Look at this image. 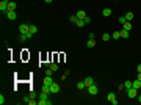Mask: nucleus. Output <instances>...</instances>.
<instances>
[{
	"label": "nucleus",
	"instance_id": "nucleus-10",
	"mask_svg": "<svg viewBox=\"0 0 141 105\" xmlns=\"http://www.w3.org/2000/svg\"><path fill=\"white\" fill-rule=\"evenodd\" d=\"M8 11H16V2L8 0Z\"/></svg>",
	"mask_w": 141,
	"mask_h": 105
},
{
	"label": "nucleus",
	"instance_id": "nucleus-21",
	"mask_svg": "<svg viewBox=\"0 0 141 105\" xmlns=\"http://www.w3.org/2000/svg\"><path fill=\"white\" fill-rule=\"evenodd\" d=\"M133 86V83L130 82V80H127V82H124V88H126V90H129V88H132Z\"/></svg>",
	"mask_w": 141,
	"mask_h": 105
},
{
	"label": "nucleus",
	"instance_id": "nucleus-23",
	"mask_svg": "<svg viewBox=\"0 0 141 105\" xmlns=\"http://www.w3.org/2000/svg\"><path fill=\"white\" fill-rule=\"evenodd\" d=\"M77 88H78V90H85V88H86L85 82H83V80H82V82H78V83H77Z\"/></svg>",
	"mask_w": 141,
	"mask_h": 105
},
{
	"label": "nucleus",
	"instance_id": "nucleus-35",
	"mask_svg": "<svg viewBox=\"0 0 141 105\" xmlns=\"http://www.w3.org/2000/svg\"><path fill=\"white\" fill-rule=\"evenodd\" d=\"M136 100H138V102L141 104V94H138V96H136Z\"/></svg>",
	"mask_w": 141,
	"mask_h": 105
},
{
	"label": "nucleus",
	"instance_id": "nucleus-26",
	"mask_svg": "<svg viewBox=\"0 0 141 105\" xmlns=\"http://www.w3.org/2000/svg\"><path fill=\"white\" fill-rule=\"evenodd\" d=\"M121 38H129V31L122 28V30H121Z\"/></svg>",
	"mask_w": 141,
	"mask_h": 105
},
{
	"label": "nucleus",
	"instance_id": "nucleus-34",
	"mask_svg": "<svg viewBox=\"0 0 141 105\" xmlns=\"http://www.w3.org/2000/svg\"><path fill=\"white\" fill-rule=\"evenodd\" d=\"M83 20H85V24H89V22H91V17H88V16H86Z\"/></svg>",
	"mask_w": 141,
	"mask_h": 105
},
{
	"label": "nucleus",
	"instance_id": "nucleus-37",
	"mask_svg": "<svg viewBox=\"0 0 141 105\" xmlns=\"http://www.w3.org/2000/svg\"><path fill=\"white\" fill-rule=\"evenodd\" d=\"M138 80H141V72H138V77H136Z\"/></svg>",
	"mask_w": 141,
	"mask_h": 105
},
{
	"label": "nucleus",
	"instance_id": "nucleus-13",
	"mask_svg": "<svg viewBox=\"0 0 141 105\" xmlns=\"http://www.w3.org/2000/svg\"><path fill=\"white\" fill-rule=\"evenodd\" d=\"M122 28H124V30H127V31H130V30H132V24H130L129 20H126V22L122 24Z\"/></svg>",
	"mask_w": 141,
	"mask_h": 105
},
{
	"label": "nucleus",
	"instance_id": "nucleus-19",
	"mask_svg": "<svg viewBox=\"0 0 141 105\" xmlns=\"http://www.w3.org/2000/svg\"><path fill=\"white\" fill-rule=\"evenodd\" d=\"M75 25H77V27H80V28H82V27H85L86 24H85V20H83V19H78V20H77V24H75Z\"/></svg>",
	"mask_w": 141,
	"mask_h": 105
},
{
	"label": "nucleus",
	"instance_id": "nucleus-16",
	"mask_svg": "<svg viewBox=\"0 0 141 105\" xmlns=\"http://www.w3.org/2000/svg\"><path fill=\"white\" fill-rule=\"evenodd\" d=\"M75 16H77L78 19H85L86 17V13L83 11V10H80V11H77V14H75Z\"/></svg>",
	"mask_w": 141,
	"mask_h": 105
},
{
	"label": "nucleus",
	"instance_id": "nucleus-32",
	"mask_svg": "<svg viewBox=\"0 0 141 105\" xmlns=\"http://www.w3.org/2000/svg\"><path fill=\"white\" fill-rule=\"evenodd\" d=\"M0 104H2V105L5 104V97H3V94H0Z\"/></svg>",
	"mask_w": 141,
	"mask_h": 105
},
{
	"label": "nucleus",
	"instance_id": "nucleus-8",
	"mask_svg": "<svg viewBox=\"0 0 141 105\" xmlns=\"http://www.w3.org/2000/svg\"><path fill=\"white\" fill-rule=\"evenodd\" d=\"M31 36H33V33H20L19 39H20V41H27V39H30Z\"/></svg>",
	"mask_w": 141,
	"mask_h": 105
},
{
	"label": "nucleus",
	"instance_id": "nucleus-17",
	"mask_svg": "<svg viewBox=\"0 0 141 105\" xmlns=\"http://www.w3.org/2000/svg\"><path fill=\"white\" fill-rule=\"evenodd\" d=\"M41 91H42V93H47V94H50V86H49V85H44V83H42V88H41Z\"/></svg>",
	"mask_w": 141,
	"mask_h": 105
},
{
	"label": "nucleus",
	"instance_id": "nucleus-7",
	"mask_svg": "<svg viewBox=\"0 0 141 105\" xmlns=\"http://www.w3.org/2000/svg\"><path fill=\"white\" fill-rule=\"evenodd\" d=\"M0 11L2 13L8 11V0H2V2H0Z\"/></svg>",
	"mask_w": 141,
	"mask_h": 105
},
{
	"label": "nucleus",
	"instance_id": "nucleus-14",
	"mask_svg": "<svg viewBox=\"0 0 141 105\" xmlns=\"http://www.w3.org/2000/svg\"><path fill=\"white\" fill-rule=\"evenodd\" d=\"M94 45H96V41H94V39H91V38H89V39H88V42H86V47H88V49H93Z\"/></svg>",
	"mask_w": 141,
	"mask_h": 105
},
{
	"label": "nucleus",
	"instance_id": "nucleus-24",
	"mask_svg": "<svg viewBox=\"0 0 141 105\" xmlns=\"http://www.w3.org/2000/svg\"><path fill=\"white\" fill-rule=\"evenodd\" d=\"M30 33H38V27L36 25H30Z\"/></svg>",
	"mask_w": 141,
	"mask_h": 105
},
{
	"label": "nucleus",
	"instance_id": "nucleus-15",
	"mask_svg": "<svg viewBox=\"0 0 141 105\" xmlns=\"http://www.w3.org/2000/svg\"><path fill=\"white\" fill-rule=\"evenodd\" d=\"M132 83H133V88H135V90H141V80H133V82H132Z\"/></svg>",
	"mask_w": 141,
	"mask_h": 105
},
{
	"label": "nucleus",
	"instance_id": "nucleus-6",
	"mask_svg": "<svg viewBox=\"0 0 141 105\" xmlns=\"http://www.w3.org/2000/svg\"><path fill=\"white\" fill-rule=\"evenodd\" d=\"M107 99H108L110 102H111L113 105H118V100H116V94H115V93H108Z\"/></svg>",
	"mask_w": 141,
	"mask_h": 105
},
{
	"label": "nucleus",
	"instance_id": "nucleus-1",
	"mask_svg": "<svg viewBox=\"0 0 141 105\" xmlns=\"http://www.w3.org/2000/svg\"><path fill=\"white\" fill-rule=\"evenodd\" d=\"M38 105H52V100H49V94L47 93H42V91H41Z\"/></svg>",
	"mask_w": 141,
	"mask_h": 105
},
{
	"label": "nucleus",
	"instance_id": "nucleus-31",
	"mask_svg": "<svg viewBox=\"0 0 141 105\" xmlns=\"http://www.w3.org/2000/svg\"><path fill=\"white\" fill-rule=\"evenodd\" d=\"M30 99H31L30 96H25V97H24V102H25V104H28V102H30Z\"/></svg>",
	"mask_w": 141,
	"mask_h": 105
},
{
	"label": "nucleus",
	"instance_id": "nucleus-33",
	"mask_svg": "<svg viewBox=\"0 0 141 105\" xmlns=\"http://www.w3.org/2000/svg\"><path fill=\"white\" fill-rule=\"evenodd\" d=\"M126 22V17H124V16H121V17H119V24H124Z\"/></svg>",
	"mask_w": 141,
	"mask_h": 105
},
{
	"label": "nucleus",
	"instance_id": "nucleus-5",
	"mask_svg": "<svg viewBox=\"0 0 141 105\" xmlns=\"http://www.w3.org/2000/svg\"><path fill=\"white\" fill-rule=\"evenodd\" d=\"M60 90H61V88H60V85H58V83H55V82H53L52 85H50V93H52V94L60 93Z\"/></svg>",
	"mask_w": 141,
	"mask_h": 105
},
{
	"label": "nucleus",
	"instance_id": "nucleus-36",
	"mask_svg": "<svg viewBox=\"0 0 141 105\" xmlns=\"http://www.w3.org/2000/svg\"><path fill=\"white\" fill-rule=\"evenodd\" d=\"M136 71H138V72H141V64H138V68H136Z\"/></svg>",
	"mask_w": 141,
	"mask_h": 105
},
{
	"label": "nucleus",
	"instance_id": "nucleus-12",
	"mask_svg": "<svg viewBox=\"0 0 141 105\" xmlns=\"http://www.w3.org/2000/svg\"><path fill=\"white\" fill-rule=\"evenodd\" d=\"M53 83V79H52V75H45V79H44V85H52Z\"/></svg>",
	"mask_w": 141,
	"mask_h": 105
},
{
	"label": "nucleus",
	"instance_id": "nucleus-25",
	"mask_svg": "<svg viewBox=\"0 0 141 105\" xmlns=\"http://www.w3.org/2000/svg\"><path fill=\"white\" fill-rule=\"evenodd\" d=\"M111 38L113 39H119V38H121V31H115V33L111 35Z\"/></svg>",
	"mask_w": 141,
	"mask_h": 105
},
{
	"label": "nucleus",
	"instance_id": "nucleus-30",
	"mask_svg": "<svg viewBox=\"0 0 141 105\" xmlns=\"http://www.w3.org/2000/svg\"><path fill=\"white\" fill-rule=\"evenodd\" d=\"M38 104V100H33V99H30V102H28V105H36Z\"/></svg>",
	"mask_w": 141,
	"mask_h": 105
},
{
	"label": "nucleus",
	"instance_id": "nucleus-29",
	"mask_svg": "<svg viewBox=\"0 0 141 105\" xmlns=\"http://www.w3.org/2000/svg\"><path fill=\"white\" fill-rule=\"evenodd\" d=\"M30 97H31V99H36V93H35V91H30Z\"/></svg>",
	"mask_w": 141,
	"mask_h": 105
},
{
	"label": "nucleus",
	"instance_id": "nucleus-22",
	"mask_svg": "<svg viewBox=\"0 0 141 105\" xmlns=\"http://www.w3.org/2000/svg\"><path fill=\"white\" fill-rule=\"evenodd\" d=\"M124 17H126V20H132V19H133V13H126V16H124Z\"/></svg>",
	"mask_w": 141,
	"mask_h": 105
},
{
	"label": "nucleus",
	"instance_id": "nucleus-20",
	"mask_svg": "<svg viewBox=\"0 0 141 105\" xmlns=\"http://www.w3.org/2000/svg\"><path fill=\"white\" fill-rule=\"evenodd\" d=\"M102 39H104V41H110V39H111V35L110 33H104L102 35Z\"/></svg>",
	"mask_w": 141,
	"mask_h": 105
},
{
	"label": "nucleus",
	"instance_id": "nucleus-38",
	"mask_svg": "<svg viewBox=\"0 0 141 105\" xmlns=\"http://www.w3.org/2000/svg\"><path fill=\"white\" fill-rule=\"evenodd\" d=\"M44 2H45V3H52L53 0H44Z\"/></svg>",
	"mask_w": 141,
	"mask_h": 105
},
{
	"label": "nucleus",
	"instance_id": "nucleus-18",
	"mask_svg": "<svg viewBox=\"0 0 141 105\" xmlns=\"http://www.w3.org/2000/svg\"><path fill=\"white\" fill-rule=\"evenodd\" d=\"M102 14H104L105 17H108V16H111V10H110V8H104V11H102Z\"/></svg>",
	"mask_w": 141,
	"mask_h": 105
},
{
	"label": "nucleus",
	"instance_id": "nucleus-2",
	"mask_svg": "<svg viewBox=\"0 0 141 105\" xmlns=\"http://www.w3.org/2000/svg\"><path fill=\"white\" fill-rule=\"evenodd\" d=\"M127 94H129V97H130V99H136V96H138V90H135V88L132 86V88H129V90H127Z\"/></svg>",
	"mask_w": 141,
	"mask_h": 105
},
{
	"label": "nucleus",
	"instance_id": "nucleus-11",
	"mask_svg": "<svg viewBox=\"0 0 141 105\" xmlns=\"http://www.w3.org/2000/svg\"><path fill=\"white\" fill-rule=\"evenodd\" d=\"M83 82H85L86 88H88V86H91V85H93V83H94V80H93V77H91V75H88V77H86V79L83 80Z\"/></svg>",
	"mask_w": 141,
	"mask_h": 105
},
{
	"label": "nucleus",
	"instance_id": "nucleus-3",
	"mask_svg": "<svg viewBox=\"0 0 141 105\" xmlns=\"http://www.w3.org/2000/svg\"><path fill=\"white\" fill-rule=\"evenodd\" d=\"M88 93L91 94V96H97V93H99V88L96 86V85H91V86H88Z\"/></svg>",
	"mask_w": 141,
	"mask_h": 105
},
{
	"label": "nucleus",
	"instance_id": "nucleus-28",
	"mask_svg": "<svg viewBox=\"0 0 141 105\" xmlns=\"http://www.w3.org/2000/svg\"><path fill=\"white\" fill-rule=\"evenodd\" d=\"M50 69H52L53 72H56V71H58V64H56V63H52V64H50Z\"/></svg>",
	"mask_w": 141,
	"mask_h": 105
},
{
	"label": "nucleus",
	"instance_id": "nucleus-27",
	"mask_svg": "<svg viewBox=\"0 0 141 105\" xmlns=\"http://www.w3.org/2000/svg\"><path fill=\"white\" fill-rule=\"evenodd\" d=\"M69 20H70V22H72V24H77V20H78V17H77V16H70V17H69Z\"/></svg>",
	"mask_w": 141,
	"mask_h": 105
},
{
	"label": "nucleus",
	"instance_id": "nucleus-9",
	"mask_svg": "<svg viewBox=\"0 0 141 105\" xmlns=\"http://www.w3.org/2000/svg\"><path fill=\"white\" fill-rule=\"evenodd\" d=\"M6 17L10 19V20H16L17 14H16V11H6Z\"/></svg>",
	"mask_w": 141,
	"mask_h": 105
},
{
	"label": "nucleus",
	"instance_id": "nucleus-4",
	"mask_svg": "<svg viewBox=\"0 0 141 105\" xmlns=\"http://www.w3.org/2000/svg\"><path fill=\"white\" fill-rule=\"evenodd\" d=\"M19 33H30V25H28V24H22V25H19Z\"/></svg>",
	"mask_w": 141,
	"mask_h": 105
}]
</instances>
